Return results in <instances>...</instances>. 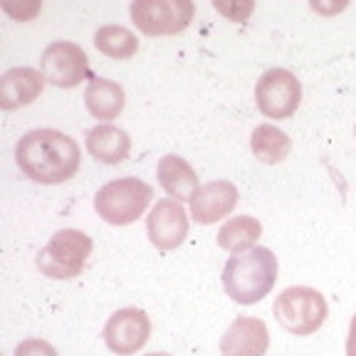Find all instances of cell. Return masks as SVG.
Wrapping results in <instances>:
<instances>
[{"label": "cell", "mask_w": 356, "mask_h": 356, "mask_svg": "<svg viewBox=\"0 0 356 356\" xmlns=\"http://www.w3.org/2000/svg\"><path fill=\"white\" fill-rule=\"evenodd\" d=\"M44 74L33 67H13L0 77V109L15 111L20 106H28L42 95Z\"/></svg>", "instance_id": "obj_13"}, {"label": "cell", "mask_w": 356, "mask_h": 356, "mask_svg": "<svg viewBox=\"0 0 356 356\" xmlns=\"http://www.w3.org/2000/svg\"><path fill=\"white\" fill-rule=\"evenodd\" d=\"M154 200V188L141 178L124 176L102 186L95 195V211L109 225H131L139 220L149 203Z\"/></svg>", "instance_id": "obj_3"}, {"label": "cell", "mask_w": 356, "mask_h": 356, "mask_svg": "<svg viewBox=\"0 0 356 356\" xmlns=\"http://www.w3.org/2000/svg\"><path fill=\"white\" fill-rule=\"evenodd\" d=\"M84 104H87L89 114L95 119L109 122V119H117L124 111L127 95H124V87L119 82L95 77L89 79L87 89H84Z\"/></svg>", "instance_id": "obj_16"}, {"label": "cell", "mask_w": 356, "mask_h": 356, "mask_svg": "<svg viewBox=\"0 0 356 356\" xmlns=\"http://www.w3.org/2000/svg\"><path fill=\"white\" fill-rule=\"evenodd\" d=\"M275 319L295 337H309L327 322L329 307L314 287H287L275 297Z\"/></svg>", "instance_id": "obj_5"}, {"label": "cell", "mask_w": 356, "mask_h": 356, "mask_svg": "<svg viewBox=\"0 0 356 356\" xmlns=\"http://www.w3.org/2000/svg\"><path fill=\"white\" fill-rule=\"evenodd\" d=\"M13 356H57L55 346L44 339H25L15 346Z\"/></svg>", "instance_id": "obj_21"}, {"label": "cell", "mask_w": 356, "mask_h": 356, "mask_svg": "<svg viewBox=\"0 0 356 356\" xmlns=\"http://www.w3.org/2000/svg\"><path fill=\"white\" fill-rule=\"evenodd\" d=\"M131 22L144 35H178L191 25L195 6L191 0H134L129 6Z\"/></svg>", "instance_id": "obj_6"}, {"label": "cell", "mask_w": 356, "mask_h": 356, "mask_svg": "<svg viewBox=\"0 0 356 356\" xmlns=\"http://www.w3.org/2000/svg\"><path fill=\"white\" fill-rule=\"evenodd\" d=\"M156 176H159L161 188L166 191L173 200H181V203H184V200H188L191 203V198L195 195V191L200 188L198 176H195L193 166L176 154L163 156L161 161H159V166H156Z\"/></svg>", "instance_id": "obj_15"}, {"label": "cell", "mask_w": 356, "mask_h": 356, "mask_svg": "<svg viewBox=\"0 0 356 356\" xmlns=\"http://www.w3.org/2000/svg\"><path fill=\"white\" fill-rule=\"evenodd\" d=\"M146 235L159 250H176L188 235V213L184 203L173 198L159 200L146 218Z\"/></svg>", "instance_id": "obj_10"}, {"label": "cell", "mask_w": 356, "mask_h": 356, "mask_svg": "<svg viewBox=\"0 0 356 356\" xmlns=\"http://www.w3.org/2000/svg\"><path fill=\"white\" fill-rule=\"evenodd\" d=\"M40 72L44 74L47 82L60 89H72L84 79H95V74L89 72L87 52L67 40H57L44 47L40 57Z\"/></svg>", "instance_id": "obj_8"}, {"label": "cell", "mask_w": 356, "mask_h": 356, "mask_svg": "<svg viewBox=\"0 0 356 356\" xmlns=\"http://www.w3.org/2000/svg\"><path fill=\"white\" fill-rule=\"evenodd\" d=\"M267 349L270 332L257 317H238L220 339V356H265Z\"/></svg>", "instance_id": "obj_12"}, {"label": "cell", "mask_w": 356, "mask_h": 356, "mask_svg": "<svg viewBox=\"0 0 356 356\" xmlns=\"http://www.w3.org/2000/svg\"><path fill=\"white\" fill-rule=\"evenodd\" d=\"M15 163L30 181L42 186L65 184L79 171V144L57 129H35L15 144Z\"/></svg>", "instance_id": "obj_1"}, {"label": "cell", "mask_w": 356, "mask_h": 356, "mask_svg": "<svg viewBox=\"0 0 356 356\" xmlns=\"http://www.w3.org/2000/svg\"><path fill=\"white\" fill-rule=\"evenodd\" d=\"M92 238L82 230L65 228L57 230L42 250L38 252V270L50 280H72L79 277L87 267V260L92 255Z\"/></svg>", "instance_id": "obj_4"}, {"label": "cell", "mask_w": 356, "mask_h": 356, "mask_svg": "<svg viewBox=\"0 0 356 356\" xmlns=\"http://www.w3.org/2000/svg\"><path fill=\"white\" fill-rule=\"evenodd\" d=\"M95 47L111 60H129L139 52V38L124 25H102L95 33Z\"/></svg>", "instance_id": "obj_19"}, {"label": "cell", "mask_w": 356, "mask_h": 356, "mask_svg": "<svg viewBox=\"0 0 356 356\" xmlns=\"http://www.w3.org/2000/svg\"><path fill=\"white\" fill-rule=\"evenodd\" d=\"M277 257L270 248H250L235 252L222 267V287L225 295L238 305H257L273 292L277 282Z\"/></svg>", "instance_id": "obj_2"}, {"label": "cell", "mask_w": 356, "mask_h": 356, "mask_svg": "<svg viewBox=\"0 0 356 356\" xmlns=\"http://www.w3.org/2000/svg\"><path fill=\"white\" fill-rule=\"evenodd\" d=\"M255 104L267 119H289L302 104V82L282 67L267 70L255 84Z\"/></svg>", "instance_id": "obj_7"}, {"label": "cell", "mask_w": 356, "mask_h": 356, "mask_svg": "<svg viewBox=\"0 0 356 356\" xmlns=\"http://www.w3.org/2000/svg\"><path fill=\"white\" fill-rule=\"evenodd\" d=\"M146 356H171V354H163V351H154V354H146Z\"/></svg>", "instance_id": "obj_24"}, {"label": "cell", "mask_w": 356, "mask_h": 356, "mask_svg": "<svg viewBox=\"0 0 356 356\" xmlns=\"http://www.w3.org/2000/svg\"><path fill=\"white\" fill-rule=\"evenodd\" d=\"M354 134H356V129H354Z\"/></svg>", "instance_id": "obj_25"}, {"label": "cell", "mask_w": 356, "mask_h": 356, "mask_svg": "<svg viewBox=\"0 0 356 356\" xmlns=\"http://www.w3.org/2000/svg\"><path fill=\"white\" fill-rule=\"evenodd\" d=\"M250 149L262 163H282L292 151V139L275 124H260L250 136Z\"/></svg>", "instance_id": "obj_18"}, {"label": "cell", "mask_w": 356, "mask_h": 356, "mask_svg": "<svg viewBox=\"0 0 356 356\" xmlns=\"http://www.w3.org/2000/svg\"><path fill=\"white\" fill-rule=\"evenodd\" d=\"M238 188L230 181H211L203 184L191 198V218L200 225H211L228 218L238 206Z\"/></svg>", "instance_id": "obj_11"}, {"label": "cell", "mask_w": 356, "mask_h": 356, "mask_svg": "<svg viewBox=\"0 0 356 356\" xmlns=\"http://www.w3.org/2000/svg\"><path fill=\"white\" fill-rule=\"evenodd\" d=\"M213 8H216L218 13H222L228 20H235V22H245L250 17V13L255 10L252 3H220V0H216Z\"/></svg>", "instance_id": "obj_20"}, {"label": "cell", "mask_w": 356, "mask_h": 356, "mask_svg": "<svg viewBox=\"0 0 356 356\" xmlns=\"http://www.w3.org/2000/svg\"><path fill=\"white\" fill-rule=\"evenodd\" d=\"M262 235V225L257 218L252 216H238L230 218L228 222H222L218 230V248L228 252H243L255 248L257 238Z\"/></svg>", "instance_id": "obj_17"}, {"label": "cell", "mask_w": 356, "mask_h": 356, "mask_svg": "<svg viewBox=\"0 0 356 356\" xmlns=\"http://www.w3.org/2000/svg\"><path fill=\"white\" fill-rule=\"evenodd\" d=\"M87 151L97 161L106 163V166H117L129 159L131 136L114 124H97L95 129L87 131Z\"/></svg>", "instance_id": "obj_14"}, {"label": "cell", "mask_w": 356, "mask_h": 356, "mask_svg": "<svg viewBox=\"0 0 356 356\" xmlns=\"http://www.w3.org/2000/svg\"><path fill=\"white\" fill-rule=\"evenodd\" d=\"M346 356H356V314L351 317L349 337H346Z\"/></svg>", "instance_id": "obj_23"}, {"label": "cell", "mask_w": 356, "mask_h": 356, "mask_svg": "<svg viewBox=\"0 0 356 356\" xmlns=\"http://www.w3.org/2000/svg\"><path fill=\"white\" fill-rule=\"evenodd\" d=\"M104 344L119 356H134L146 346L151 337V319L139 307H124L114 312L104 324Z\"/></svg>", "instance_id": "obj_9"}, {"label": "cell", "mask_w": 356, "mask_h": 356, "mask_svg": "<svg viewBox=\"0 0 356 356\" xmlns=\"http://www.w3.org/2000/svg\"><path fill=\"white\" fill-rule=\"evenodd\" d=\"M3 10L15 17V20L25 22V20H33L35 13L42 10V6H40V3H25V6H3Z\"/></svg>", "instance_id": "obj_22"}]
</instances>
